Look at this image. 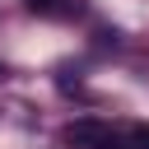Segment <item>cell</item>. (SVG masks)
I'll list each match as a JSON object with an SVG mask.
<instances>
[{
  "mask_svg": "<svg viewBox=\"0 0 149 149\" xmlns=\"http://www.w3.org/2000/svg\"><path fill=\"white\" fill-rule=\"evenodd\" d=\"M65 140H70L74 149H126L121 135H116L107 121H98V116H74V121L65 126Z\"/></svg>",
  "mask_w": 149,
  "mask_h": 149,
  "instance_id": "obj_1",
  "label": "cell"
},
{
  "mask_svg": "<svg viewBox=\"0 0 149 149\" xmlns=\"http://www.w3.org/2000/svg\"><path fill=\"white\" fill-rule=\"evenodd\" d=\"M23 5L42 19H74L79 14V0H23Z\"/></svg>",
  "mask_w": 149,
  "mask_h": 149,
  "instance_id": "obj_2",
  "label": "cell"
},
{
  "mask_svg": "<svg viewBox=\"0 0 149 149\" xmlns=\"http://www.w3.org/2000/svg\"><path fill=\"white\" fill-rule=\"evenodd\" d=\"M126 149H149V121L130 126V135H126Z\"/></svg>",
  "mask_w": 149,
  "mask_h": 149,
  "instance_id": "obj_3",
  "label": "cell"
},
{
  "mask_svg": "<svg viewBox=\"0 0 149 149\" xmlns=\"http://www.w3.org/2000/svg\"><path fill=\"white\" fill-rule=\"evenodd\" d=\"M5 74H9V70H5V61H0V79H5Z\"/></svg>",
  "mask_w": 149,
  "mask_h": 149,
  "instance_id": "obj_4",
  "label": "cell"
}]
</instances>
